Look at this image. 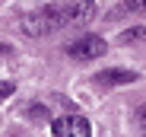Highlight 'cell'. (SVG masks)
<instances>
[{"label": "cell", "mask_w": 146, "mask_h": 137, "mask_svg": "<svg viewBox=\"0 0 146 137\" xmlns=\"http://www.w3.org/2000/svg\"><path fill=\"white\" fill-rule=\"evenodd\" d=\"M19 29L29 38H38V35L54 32V22H51V16H48V10L41 7V10H32V13H22L19 16Z\"/></svg>", "instance_id": "3957f363"}, {"label": "cell", "mask_w": 146, "mask_h": 137, "mask_svg": "<svg viewBox=\"0 0 146 137\" xmlns=\"http://www.w3.org/2000/svg\"><path fill=\"white\" fill-rule=\"evenodd\" d=\"M48 16H51L54 29H64V26H83V22H92L99 16V7L92 0H76V3H48L44 7Z\"/></svg>", "instance_id": "6da1fadb"}, {"label": "cell", "mask_w": 146, "mask_h": 137, "mask_svg": "<svg viewBox=\"0 0 146 137\" xmlns=\"http://www.w3.org/2000/svg\"><path fill=\"white\" fill-rule=\"evenodd\" d=\"M124 10H127V13H140V16H146V0H130V3H124Z\"/></svg>", "instance_id": "52a82bcc"}, {"label": "cell", "mask_w": 146, "mask_h": 137, "mask_svg": "<svg viewBox=\"0 0 146 137\" xmlns=\"http://www.w3.org/2000/svg\"><path fill=\"white\" fill-rule=\"evenodd\" d=\"M16 93V83H10V80H0V102H3V99H10Z\"/></svg>", "instance_id": "ba28073f"}, {"label": "cell", "mask_w": 146, "mask_h": 137, "mask_svg": "<svg viewBox=\"0 0 146 137\" xmlns=\"http://www.w3.org/2000/svg\"><path fill=\"white\" fill-rule=\"evenodd\" d=\"M140 38H146V26H133V29H127V32H121V45H133V41H140Z\"/></svg>", "instance_id": "8992f818"}, {"label": "cell", "mask_w": 146, "mask_h": 137, "mask_svg": "<svg viewBox=\"0 0 146 137\" xmlns=\"http://www.w3.org/2000/svg\"><path fill=\"white\" fill-rule=\"evenodd\" d=\"M29 115H32V118H44V121H48V108H41V105H35V108L29 112Z\"/></svg>", "instance_id": "9c48e42d"}, {"label": "cell", "mask_w": 146, "mask_h": 137, "mask_svg": "<svg viewBox=\"0 0 146 137\" xmlns=\"http://www.w3.org/2000/svg\"><path fill=\"white\" fill-rule=\"evenodd\" d=\"M137 124L146 131V105H143V108H137Z\"/></svg>", "instance_id": "30bf717a"}, {"label": "cell", "mask_w": 146, "mask_h": 137, "mask_svg": "<svg viewBox=\"0 0 146 137\" xmlns=\"http://www.w3.org/2000/svg\"><path fill=\"white\" fill-rule=\"evenodd\" d=\"M105 51H108V45H105L102 35H83L80 41L67 45V54L76 57V61H95V57H102Z\"/></svg>", "instance_id": "7a4b0ae2"}, {"label": "cell", "mask_w": 146, "mask_h": 137, "mask_svg": "<svg viewBox=\"0 0 146 137\" xmlns=\"http://www.w3.org/2000/svg\"><path fill=\"white\" fill-rule=\"evenodd\" d=\"M140 77L133 70H121V67H111V70H102L95 74V86H127V83H137Z\"/></svg>", "instance_id": "5b68a950"}, {"label": "cell", "mask_w": 146, "mask_h": 137, "mask_svg": "<svg viewBox=\"0 0 146 137\" xmlns=\"http://www.w3.org/2000/svg\"><path fill=\"white\" fill-rule=\"evenodd\" d=\"M51 134L54 137H92V124L83 115H64L51 124Z\"/></svg>", "instance_id": "277c9868"}]
</instances>
